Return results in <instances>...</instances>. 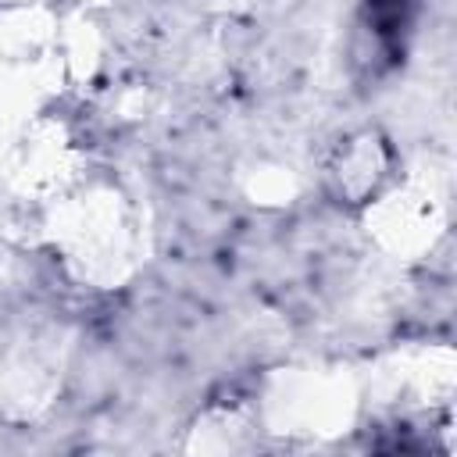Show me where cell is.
Wrapping results in <instances>:
<instances>
[{
  "label": "cell",
  "mask_w": 457,
  "mask_h": 457,
  "mask_svg": "<svg viewBox=\"0 0 457 457\" xmlns=\"http://www.w3.org/2000/svg\"><path fill=\"white\" fill-rule=\"evenodd\" d=\"M389 168H393L389 143L378 132L364 129V132L346 136L343 146L332 154L328 179H332L339 200H346V204H368L389 182Z\"/></svg>",
  "instance_id": "1"
}]
</instances>
